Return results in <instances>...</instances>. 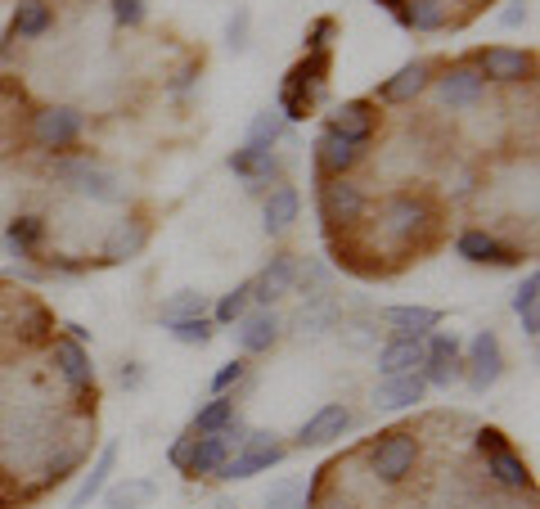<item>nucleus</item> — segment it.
Returning <instances> with one entry per match:
<instances>
[{"mask_svg": "<svg viewBox=\"0 0 540 509\" xmlns=\"http://www.w3.org/2000/svg\"><path fill=\"white\" fill-rule=\"evenodd\" d=\"M419 464V437L396 428V433H383L369 451V469H374L378 482H405Z\"/></svg>", "mask_w": 540, "mask_h": 509, "instance_id": "1", "label": "nucleus"}, {"mask_svg": "<svg viewBox=\"0 0 540 509\" xmlns=\"http://www.w3.org/2000/svg\"><path fill=\"white\" fill-rule=\"evenodd\" d=\"M365 190H360L356 181H347V176H333V181H320V221L329 230L338 226H356L360 217H365Z\"/></svg>", "mask_w": 540, "mask_h": 509, "instance_id": "2", "label": "nucleus"}, {"mask_svg": "<svg viewBox=\"0 0 540 509\" xmlns=\"http://www.w3.org/2000/svg\"><path fill=\"white\" fill-rule=\"evenodd\" d=\"M428 388H450L455 379H464V347L455 334H432L423 343V365H419Z\"/></svg>", "mask_w": 540, "mask_h": 509, "instance_id": "3", "label": "nucleus"}, {"mask_svg": "<svg viewBox=\"0 0 540 509\" xmlns=\"http://www.w3.org/2000/svg\"><path fill=\"white\" fill-rule=\"evenodd\" d=\"M239 446L243 451L216 469L225 482H243V478H252V473H266V469H275V464L284 460V446L275 442V433H248Z\"/></svg>", "mask_w": 540, "mask_h": 509, "instance_id": "4", "label": "nucleus"}, {"mask_svg": "<svg viewBox=\"0 0 540 509\" xmlns=\"http://www.w3.org/2000/svg\"><path fill=\"white\" fill-rule=\"evenodd\" d=\"M504 374V356H500V338L491 334V329H482V334L468 343V361H464V379L473 392H486L495 379Z\"/></svg>", "mask_w": 540, "mask_h": 509, "instance_id": "5", "label": "nucleus"}, {"mask_svg": "<svg viewBox=\"0 0 540 509\" xmlns=\"http://www.w3.org/2000/svg\"><path fill=\"white\" fill-rule=\"evenodd\" d=\"M54 176H59V181H72V190L95 199V203H113L117 194H122L117 190V176L95 167V163H86V158H77V163H54Z\"/></svg>", "mask_w": 540, "mask_h": 509, "instance_id": "6", "label": "nucleus"}, {"mask_svg": "<svg viewBox=\"0 0 540 509\" xmlns=\"http://www.w3.org/2000/svg\"><path fill=\"white\" fill-rule=\"evenodd\" d=\"M32 140L41 149H72L81 140V113L77 109H41L32 118Z\"/></svg>", "mask_w": 540, "mask_h": 509, "instance_id": "7", "label": "nucleus"}, {"mask_svg": "<svg viewBox=\"0 0 540 509\" xmlns=\"http://www.w3.org/2000/svg\"><path fill=\"white\" fill-rule=\"evenodd\" d=\"M437 91L446 109H473L486 91V77L477 73V64H450L446 73L437 77Z\"/></svg>", "mask_w": 540, "mask_h": 509, "instance_id": "8", "label": "nucleus"}, {"mask_svg": "<svg viewBox=\"0 0 540 509\" xmlns=\"http://www.w3.org/2000/svg\"><path fill=\"white\" fill-rule=\"evenodd\" d=\"M428 203L423 199H414V194H396V199H387V208H383V226H387V235L396 239V244H405V239H414L423 226H428Z\"/></svg>", "mask_w": 540, "mask_h": 509, "instance_id": "9", "label": "nucleus"}, {"mask_svg": "<svg viewBox=\"0 0 540 509\" xmlns=\"http://www.w3.org/2000/svg\"><path fill=\"white\" fill-rule=\"evenodd\" d=\"M531 55L527 50H509V46H491V50H482L477 55V73L482 77H491V82H527L531 77Z\"/></svg>", "mask_w": 540, "mask_h": 509, "instance_id": "10", "label": "nucleus"}, {"mask_svg": "<svg viewBox=\"0 0 540 509\" xmlns=\"http://www.w3.org/2000/svg\"><path fill=\"white\" fill-rule=\"evenodd\" d=\"M356 163H360V145H351L347 136H338V131L324 127V136L315 140V167H320V181L347 176Z\"/></svg>", "mask_w": 540, "mask_h": 509, "instance_id": "11", "label": "nucleus"}, {"mask_svg": "<svg viewBox=\"0 0 540 509\" xmlns=\"http://www.w3.org/2000/svg\"><path fill=\"white\" fill-rule=\"evenodd\" d=\"M347 428H351V410L329 401V406H320L302 428H297V446H329V442H338Z\"/></svg>", "mask_w": 540, "mask_h": 509, "instance_id": "12", "label": "nucleus"}, {"mask_svg": "<svg viewBox=\"0 0 540 509\" xmlns=\"http://www.w3.org/2000/svg\"><path fill=\"white\" fill-rule=\"evenodd\" d=\"M455 253L464 257V262H473V266H513V262H522L518 257V248H504L495 235H486V230H464V235L455 239Z\"/></svg>", "mask_w": 540, "mask_h": 509, "instance_id": "13", "label": "nucleus"}, {"mask_svg": "<svg viewBox=\"0 0 540 509\" xmlns=\"http://www.w3.org/2000/svg\"><path fill=\"white\" fill-rule=\"evenodd\" d=\"M329 131L347 136L351 145H369V140H374V131H378V109L369 100H347L329 118Z\"/></svg>", "mask_w": 540, "mask_h": 509, "instance_id": "14", "label": "nucleus"}, {"mask_svg": "<svg viewBox=\"0 0 540 509\" xmlns=\"http://www.w3.org/2000/svg\"><path fill=\"white\" fill-rule=\"evenodd\" d=\"M54 370H59L63 379H68V388H72V392L95 388V365H90L86 347L72 343V338H59V343H54Z\"/></svg>", "mask_w": 540, "mask_h": 509, "instance_id": "15", "label": "nucleus"}, {"mask_svg": "<svg viewBox=\"0 0 540 509\" xmlns=\"http://www.w3.org/2000/svg\"><path fill=\"white\" fill-rule=\"evenodd\" d=\"M293 284H297V266H293V257H270V266L248 284V289H252V302L270 307L275 298L293 293Z\"/></svg>", "mask_w": 540, "mask_h": 509, "instance_id": "16", "label": "nucleus"}, {"mask_svg": "<svg viewBox=\"0 0 540 509\" xmlns=\"http://www.w3.org/2000/svg\"><path fill=\"white\" fill-rule=\"evenodd\" d=\"M383 325L396 338H428L441 325V311L437 307H383Z\"/></svg>", "mask_w": 540, "mask_h": 509, "instance_id": "17", "label": "nucleus"}, {"mask_svg": "<svg viewBox=\"0 0 540 509\" xmlns=\"http://www.w3.org/2000/svg\"><path fill=\"white\" fill-rule=\"evenodd\" d=\"M423 365V338H392L378 352V374L383 379H401V374H419Z\"/></svg>", "mask_w": 540, "mask_h": 509, "instance_id": "18", "label": "nucleus"}, {"mask_svg": "<svg viewBox=\"0 0 540 509\" xmlns=\"http://www.w3.org/2000/svg\"><path fill=\"white\" fill-rule=\"evenodd\" d=\"M423 392H428V383H423V374H401V379H383L374 388V406L378 410H410L423 401Z\"/></svg>", "mask_w": 540, "mask_h": 509, "instance_id": "19", "label": "nucleus"}, {"mask_svg": "<svg viewBox=\"0 0 540 509\" xmlns=\"http://www.w3.org/2000/svg\"><path fill=\"white\" fill-rule=\"evenodd\" d=\"M230 172L234 176H243L248 181V190H266V181H275L279 176V163H275V154H261V149H234L230 154Z\"/></svg>", "mask_w": 540, "mask_h": 509, "instance_id": "20", "label": "nucleus"}, {"mask_svg": "<svg viewBox=\"0 0 540 509\" xmlns=\"http://www.w3.org/2000/svg\"><path fill=\"white\" fill-rule=\"evenodd\" d=\"M239 343H243V352H270V347L279 343V316L270 307H261V311H252V316H243L239 320Z\"/></svg>", "mask_w": 540, "mask_h": 509, "instance_id": "21", "label": "nucleus"}, {"mask_svg": "<svg viewBox=\"0 0 540 509\" xmlns=\"http://www.w3.org/2000/svg\"><path fill=\"white\" fill-rule=\"evenodd\" d=\"M428 82H432V68L423 64V59H414V64H405L396 77H387L378 95H383L387 104H410L414 95H423V86H428Z\"/></svg>", "mask_w": 540, "mask_h": 509, "instance_id": "22", "label": "nucleus"}, {"mask_svg": "<svg viewBox=\"0 0 540 509\" xmlns=\"http://www.w3.org/2000/svg\"><path fill=\"white\" fill-rule=\"evenodd\" d=\"M329 64H333L329 50H320V55H306L302 64L288 68L284 82H288V86H297V91H306L315 104H320V100H324V82H329Z\"/></svg>", "mask_w": 540, "mask_h": 509, "instance_id": "23", "label": "nucleus"}, {"mask_svg": "<svg viewBox=\"0 0 540 509\" xmlns=\"http://www.w3.org/2000/svg\"><path fill=\"white\" fill-rule=\"evenodd\" d=\"M297 212H302V199H297L293 185H275V190L266 194V208H261V217H266L270 235H284V230L297 221Z\"/></svg>", "mask_w": 540, "mask_h": 509, "instance_id": "24", "label": "nucleus"}, {"mask_svg": "<svg viewBox=\"0 0 540 509\" xmlns=\"http://www.w3.org/2000/svg\"><path fill=\"white\" fill-rule=\"evenodd\" d=\"M486 473H491L500 487H509V491H531V469H527V460H522V455H513L509 446H504V451H491V455H486Z\"/></svg>", "mask_w": 540, "mask_h": 509, "instance_id": "25", "label": "nucleus"}, {"mask_svg": "<svg viewBox=\"0 0 540 509\" xmlns=\"http://www.w3.org/2000/svg\"><path fill=\"white\" fill-rule=\"evenodd\" d=\"M230 460V442H225L221 433H207V437H194V446H189V464L185 473H216L221 464Z\"/></svg>", "mask_w": 540, "mask_h": 509, "instance_id": "26", "label": "nucleus"}, {"mask_svg": "<svg viewBox=\"0 0 540 509\" xmlns=\"http://www.w3.org/2000/svg\"><path fill=\"white\" fill-rule=\"evenodd\" d=\"M50 23H54V14H50V5H45V0H18L9 32H14V37H23V41H36V37H45V32H50Z\"/></svg>", "mask_w": 540, "mask_h": 509, "instance_id": "27", "label": "nucleus"}, {"mask_svg": "<svg viewBox=\"0 0 540 509\" xmlns=\"http://www.w3.org/2000/svg\"><path fill=\"white\" fill-rule=\"evenodd\" d=\"M144 244H149V226H144V221H122V226L108 235L104 257H108V262H131Z\"/></svg>", "mask_w": 540, "mask_h": 509, "instance_id": "28", "label": "nucleus"}, {"mask_svg": "<svg viewBox=\"0 0 540 509\" xmlns=\"http://www.w3.org/2000/svg\"><path fill=\"white\" fill-rule=\"evenodd\" d=\"M41 239H45V221L41 217H14L9 221V230H5V244H9V253L14 257H32L36 248H41Z\"/></svg>", "mask_w": 540, "mask_h": 509, "instance_id": "29", "label": "nucleus"}, {"mask_svg": "<svg viewBox=\"0 0 540 509\" xmlns=\"http://www.w3.org/2000/svg\"><path fill=\"white\" fill-rule=\"evenodd\" d=\"M113 464H117V446H104V451H99V460H95V469L81 478V487H77V496H72L68 509H86L90 500L104 491V482H108V473H113Z\"/></svg>", "mask_w": 540, "mask_h": 509, "instance_id": "30", "label": "nucleus"}, {"mask_svg": "<svg viewBox=\"0 0 540 509\" xmlns=\"http://www.w3.org/2000/svg\"><path fill=\"white\" fill-rule=\"evenodd\" d=\"M536 302H540V275L531 271L527 280L518 284V293H513V311H518L522 334H527V338L540 334V311H536Z\"/></svg>", "mask_w": 540, "mask_h": 509, "instance_id": "31", "label": "nucleus"}, {"mask_svg": "<svg viewBox=\"0 0 540 509\" xmlns=\"http://www.w3.org/2000/svg\"><path fill=\"white\" fill-rule=\"evenodd\" d=\"M14 334L23 338V343H45V338L54 334V316L41 307V302H23V307H18Z\"/></svg>", "mask_w": 540, "mask_h": 509, "instance_id": "32", "label": "nucleus"}, {"mask_svg": "<svg viewBox=\"0 0 540 509\" xmlns=\"http://www.w3.org/2000/svg\"><path fill=\"white\" fill-rule=\"evenodd\" d=\"M446 19H450L446 0H410L405 5V28H414V32H441Z\"/></svg>", "mask_w": 540, "mask_h": 509, "instance_id": "33", "label": "nucleus"}, {"mask_svg": "<svg viewBox=\"0 0 540 509\" xmlns=\"http://www.w3.org/2000/svg\"><path fill=\"white\" fill-rule=\"evenodd\" d=\"M284 127H288V122L279 118V109L257 113V118H252V127H248V149H261V154H270V145L284 136Z\"/></svg>", "mask_w": 540, "mask_h": 509, "instance_id": "34", "label": "nucleus"}, {"mask_svg": "<svg viewBox=\"0 0 540 509\" xmlns=\"http://www.w3.org/2000/svg\"><path fill=\"white\" fill-rule=\"evenodd\" d=\"M234 419V397H212L207 406H198V415H194V433L198 437H207V433H221L225 424Z\"/></svg>", "mask_w": 540, "mask_h": 509, "instance_id": "35", "label": "nucleus"}, {"mask_svg": "<svg viewBox=\"0 0 540 509\" xmlns=\"http://www.w3.org/2000/svg\"><path fill=\"white\" fill-rule=\"evenodd\" d=\"M248 302H252V289H248V284H239V289L221 293V298H216V307H212L216 325H234V320H243V316H248Z\"/></svg>", "mask_w": 540, "mask_h": 509, "instance_id": "36", "label": "nucleus"}, {"mask_svg": "<svg viewBox=\"0 0 540 509\" xmlns=\"http://www.w3.org/2000/svg\"><path fill=\"white\" fill-rule=\"evenodd\" d=\"M189 316H207V293H176L171 302H162V325H176Z\"/></svg>", "mask_w": 540, "mask_h": 509, "instance_id": "37", "label": "nucleus"}, {"mask_svg": "<svg viewBox=\"0 0 540 509\" xmlns=\"http://www.w3.org/2000/svg\"><path fill=\"white\" fill-rule=\"evenodd\" d=\"M315 113V100L306 91H297V86H279V118L284 122H306Z\"/></svg>", "mask_w": 540, "mask_h": 509, "instance_id": "38", "label": "nucleus"}, {"mask_svg": "<svg viewBox=\"0 0 540 509\" xmlns=\"http://www.w3.org/2000/svg\"><path fill=\"white\" fill-rule=\"evenodd\" d=\"M153 482L149 478H135V482H122V487H113L108 491V509H135V505H144V500H153Z\"/></svg>", "mask_w": 540, "mask_h": 509, "instance_id": "39", "label": "nucleus"}, {"mask_svg": "<svg viewBox=\"0 0 540 509\" xmlns=\"http://www.w3.org/2000/svg\"><path fill=\"white\" fill-rule=\"evenodd\" d=\"M167 329H171V338H176V343H185V347H203V343H212V320H207V316L176 320V325H167Z\"/></svg>", "mask_w": 540, "mask_h": 509, "instance_id": "40", "label": "nucleus"}, {"mask_svg": "<svg viewBox=\"0 0 540 509\" xmlns=\"http://www.w3.org/2000/svg\"><path fill=\"white\" fill-rule=\"evenodd\" d=\"M333 316H338V311H333V298H311L302 307V316H297V325H302V334H306V329H311V334H320V329L333 325Z\"/></svg>", "mask_w": 540, "mask_h": 509, "instance_id": "41", "label": "nucleus"}, {"mask_svg": "<svg viewBox=\"0 0 540 509\" xmlns=\"http://www.w3.org/2000/svg\"><path fill=\"white\" fill-rule=\"evenodd\" d=\"M333 32H338V23L324 14V19H315L311 28H306V37H302V46H306V55H320V50H329V41H333Z\"/></svg>", "mask_w": 540, "mask_h": 509, "instance_id": "42", "label": "nucleus"}, {"mask_svg": "<svg viewBox=\"0 0 540 509\" xmlns=\"http://www.w3.org/2000/svg\"><path fill=\"white\" fill-rule=\"evenodd\" d=\"M266 505L270 509H306V500H302V487H297V482H279L266 496Z\"/></svg>", "mask_w": 540, "mask_h": 509, "instance_id": "43", "label": "nucleus"}, {"mask_svg": "<svg viewBox=\"0 0 540 509\" xmlns=\"http://www.w3.org/2000/svg\"><path fill=\"white\" fill-rule=\"evenodd\" d=\"M144 0H113V19L122 23V28H140L144 23Z\"/></svg>", "mask_w": 540, "mask_h": 509, "instance_id": "44", "label": "nucleus"}, {"mask_svg": "<svg viewBox=\"0 0 540 509\" xmlns=\"http://www.w3.org/2000/svg\"><path fill=\"white\" fill-rule=\"evenodd\" d=\"M243 370H248V365H243V361H225L221 370L212 374V392H216V397H225V392H230L234 383L243 379Z\"/></svg>", "mask_w": 540, "mask_h": 509, "instance_id": "45", "label": "nucleus"}, {"mask_svg": "<svg viewBox=\"0 0 540 509\" xmlns=\"http://www.w3.org/2000/svg\"><path fill=\"white\" fill-rule=\"evenodd\" d=\"M504 446H509V442H504V433H500V428H482V433H477V451H482V455L504 451Z\"/></svg>", "mask_w": 540, "mask_h": 509, "instance_id": "46", "label": "nucleus"}, {"mask_svg": "<svg viewBox=\"0 0 540 509\" xmlns=\"http://www.w3.org/2000/svg\"><path fill=\"white\" fill-rule=\"evenodd\" d=\"M243 37H248V10L234 14V23H230V46H234V50H243V46H248Z\"/></svg>", "mask_w": 540, "mask_h": 509, "instance_id": "47", "label": "nucleus"}, {"mask_svg": "<svg viewBox=\"0 0 540 509\" xmlns=\"http://www.w3.org/2000/svg\"><path fill=\"white\" fill-rule=\"evenodd\" d=\"M189 446H194V437H176V442H171L167 460L176 464V469H185V464H189Z\"/></svg>", "mask_w": 540, "mask_h": 509, "instance_id": "48", "label": "nucleus"}, {"mask_svg": "<svg viewBox=\"0 0 540 509\" xmlns=\"http://www.w3.org/2000/svg\"><path fill=\"white\" fill-rule=\"evenodd\" d=\"M378 5H383V10H392V14H396V23L405 28V5H410V0H378Z\"/></svg>", "mask_w": 540, "mask_h": 509, "instance_id": "49", "label": "nucleus"}, {"mask_svg": "<svg viewBox=\"0 0 540 509\" xmlns=\"http://www.w3.org/2000/svg\"><path fill=\"white\" fill-rule=\"evenodd\" d=\"M140 379H144L140 365H126V370H122V383H126V388H140Z\"/></svg>", "mask_w": 540, "mask_h": 509, "instance_id": "50", "label": "nucleus"}, {"mask_svg": "<svg viewBox=\"0 0 540 509\" xmlns=\"http://www.w3.org/2000/svg\"><path fill=\"white\" fill-rule=\"evenodd\" d=\"M63 329H68V338H72V343H81V347H86V338H90V329H86V325H63Z\"/></svg>", "mask_w": 540, "mask_h": 509, "instance_id": "51", "label": "nucleus"}, {"mask_svg": "<svg viewBox=\"0 0 540 509\" xmlns=\"http://www.w3.org/2000/svg\"><path fill=\"white\" fill-rule=\"evenodd\" d=\"M0 509H5V491H0Z\"/></svg>", "mask_w": 540, "mask_h": 509, "instance_id": "52", "label": "nucleus"}]
</instances>
